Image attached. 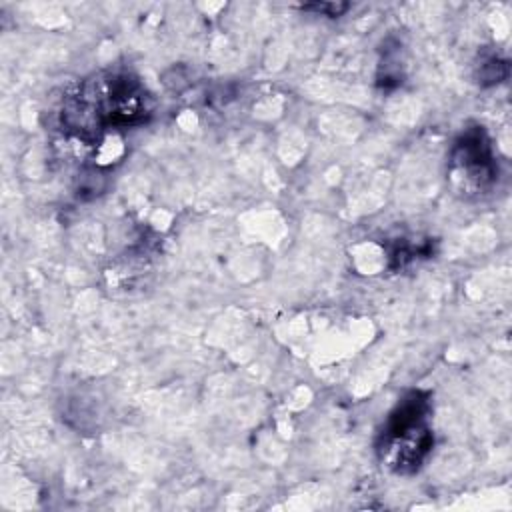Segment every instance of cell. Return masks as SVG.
Segmentation results:
<instances>
[{
  "mask_svg": "<svg viewBox=\"0 0 512 512\" xmlns=\"http://www.w3.org/2000/svg\"><path fill=\"white\" fill-rule=\"evenodd\" d=\"M428 414L430 400L418 390L406 394L390 412L380 432L378 454L392 472L412 474L428 458L434 444Z\"/></svg>",
  "mask_w": 512,
  "mask_h": 512,
  "instance_id": "cell-1",
  "label": "cell"
},
{
  "mask_svg": "<svg viewBox=\"0 0 512 512\" xmlns=\"http://www.w3.org/2000/svg\"><path fill=\"white\" fill-rule=\"evenodd\" d=\"M450 180L462 194L484 192L496 176L490 140L480 126L464 130L450 152Z\"/></svg>",
  "mask_w": 512,
  "mask_h": 512,
  "instance_id": "cell-2",
  "label": "cell"
},
{
  "mask_svg": "<svg viewBox=\"0 0 512 512\" xmlns=\"http://www.w3.org/2000/svg\"><path fill=\"white\" fill-rule=\"evenodd\" d=\"M348 8H350V4H336V2H320V4H306L304 6V10H314V12L326 14V16H340Z\"/></svg>",
  "mask_w": 512,
  "mask_h": 512,
  "instance_id": "cell-3",
  "label": "cell"
}]
</instances>
